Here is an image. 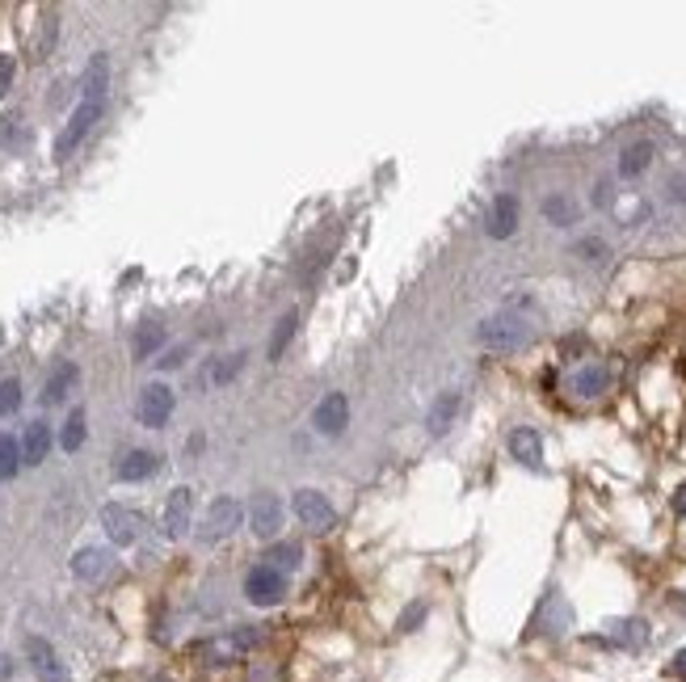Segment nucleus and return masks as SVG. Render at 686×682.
<instances>
[{"mask_svg":"<svg viewBox=\"0 0 686 682\" xmlns=\"http://www.w3.org/2000/svg\"><path fill=\"white\" fill-rule=\"evenodd\" d=\"M535 341V325L527 312H514V308H501L493 316H484L476 325V346L480 350H493V354H514V350H527Z\"/></svg>","mask_w":686,"mask_h":682,"instance_id":"1","label":"nucleus"},{"mask_svg":"<svg viewBox=\"0 0 686 682\" xmlns=\"http://www.w3.org/2000/svg\"><path fill=\"white\" fill-rule=\"evenodd\" d=\"M261 645V628H232L224 636H211V640H198L194 657H203L207 666H232V661L249 657Z\"/></svg>","mask_w":686,"mask_h":682,"instance_id":"2","label":"nucleus"},{"mask_svg":"<svg viewBox=\"0 0 686 682\" xmlns=\"http://www.w3.org/2000/svg\"><path fill=\"white\" fill-rule=\"evenodd\" d=\"M102 114H106V102H80V106L72 110V118L64 123V131L55 135V160H68L80 144H85V135L93 131V123H97Z\"/></svg>","mask_w":686,"mask_h":682,"instance_id":"3","label":"nucleus"},{"mask_svg":"<svg viewBox=\"0 0 686 682\" xmlns=\"http://www.w3.org/2000/svg\"><path fill=\"white\" fill-rule=\"evenodd\" d=\"M287 590H291L287 573H278L270 565H253L245 573V598H249L253 607H278L282 598H287Z\"/></svg>","mask_w":686,"mask_h":682,"instance_id":"4","label":"nucleus"},{"mask_svg":"<svg viewBox=\"0 0 686 682\" xmlns=\"http://www.w3.org/2000/svg\"><path fill=\"white\" fill-rule=\"evenodd\" d=\"M240 523H245V510H240V501L236 497H215L211 506H207L203 527H198V539H203V544H219V539H228Z\"/></svg>","mask_w":686,"mask_h":682,"instance_id":"5","label":"nucleus"},{"mask_svg":"<svg viewBox=\"0 0 686 682\" xmlns=\"http://www.w3.org/2000/svg\"><path fill=\"white\" fill-rule=\"evenodd\" d=\"M26 661H30V670H34L38 682H72L68 661L59 657L55 645L43 640V636H26Z\"/></svg>","mask_w":686,"mask_h":682,"instance_id":"6","label":"nucleus"},{"mask_svg":"<svg viewBox=\"0 0 686 682\" xmlns=\"http://www.w3.org/2000/svg\"><path fill=\"white\" fill-rule=\"evenodd\" d=\"M173 409H177V396H173L169 384H148L135 400V417H139V426H148V430L165 426V421L173 417Z\"/></svg>","mask_w":686,"mask_h":682,"instance_id":"7","label":"nucleus"},{"mask_svg":"<svg viewBox=\"0 0 686 682\" xmlns=\"http://www.w3.org/2000/svg\"><path fill=\"white\" fill-rule=\"evenodd\" d=\"M102 531L110 535V544L131 548L135 539L144 535V514L131 510V506H118V501H110V506H102Z\"/></svg>","mask_w":686,"mask_h":682,"instance_id":"8","label":"nucleus"},{"mask_svg":"<svg viewBox=\"0 0 686 682\" xmlns=\"http://www.w3.org/2000/svg\"><path fill=\"white\" fill-rule=\"evenodd\" d=\"M291 510H295V518L308 531H329V527H337V510L329 506V497L320 493V489H299L291 497Z\"/></svg>","mask_w":686,"mask_h":682,"instance_id":"9","label":"nucleus"},{"mask_svg":"<svg viewBox=\"0 0 686 682\" xmlns=\"http://www.w3.org/2000/svg\"><path fill=\"white\" fill-rule=\"evenodd\" d=\"M569 628H573V607H569V598H564L560 590H552V594L539 603V611H535V619H531V632H539V636H564Z\"/></svg>","mask_w":686,"mask_h":682,"instance_id":"10","label":"nucleus"},{"mask_svg":"<svg viewBox=\"0 0 686 682\" xmlns=\"http://www.w3.org/2000/svg\"><path fill=\"white\" fill-rule=\"evenodd\" d=\"M282 518H287V506H282L278 493H257L249 506V531L257 539H274L282 531Z\"/></svg>","mask_w":686,"mask_h":682,"instance_id":"11","label":"nucleus"},{"mask_svg":"<svg viewBox=\"0 0 686 682\" xmlns=\"http://www.w3.org/2000/svg\"><path fill=\"white\" fill-rule=\"evenodd\" d=\"M312 426H316V434H325V438L346 434V426H350V400H346V392H329L325 400H320L316 413H312Z\"/></svg>","mask_w":686,"mask_h":682,"instance_id":"12","label":"nucleus"},{"mask_svg":"<svg viewBox=\"0 0 686 682\" xmlns=\"http://www.w3.org/2000/svg\"><path fill=\"white\" fill-rule=\"evenodd\" d=\"M190 523H194V489L177 485L169 493V501H165V531H169V539L190 535Z\"/></svg>","mask_w":686,"mask_h":682,"instance_id":"13","label":"nucleus"},{"mask_svg":"<svg viewBox=\"0 0 686 682\" xmlns=\"http://www.w3.org/2000/svg\"><path fill=\"white\" fill-rule=\"evenodd\" d=\"M484 232H489L493 240H506L518 232V198L514 194H497L489 215H484Z\"/></svg>","mask_w":686,"mask_h":682,"instance_id":"14","label":"nucleus"},{"mask_svg":"<svg viewBox=\"0 0 686 682\" xmlns=\"http://www.w3.org/2000/svg\"><path fill=\"white\" fill-rule=\"evenodd\" d=\"M607 388H611V371H607V363H585V367H577L573 379H569V392H573L577 400H598Z\"/></svg>","mask_w":686,"mask_h":682,"instance_id":"15","label":"nucleus"},{"mask_svg":"<svg viewBox=\"0 0 686 682\" xmlns=\"http://www.w3.org/2000/svg\"><path fill=\"white\" fill-rule=\"evenodd\" d=\"M602 636H607V645H615V649L640 653L644 645H649V624H644V619H611Z\"/></svg>","mask_w":686,"mask_h":682,"instance_id":"16","label":"nucleus"},{"mask_svg":"<svg viewBox=\"0 0 686 682\" xmlns=\"http://www.w3.org/2000/svg\"><path fill=\"white\" fill-rule=\"evenodd\" d=\"M106 573H110V548H102V544L76 548V556H72V577L76 581H102Z\"/></svg>","mask_w":686,"mask_h":682,"instance_id":"17","label":"nucleus"},{"mask_svg":"<svg viewBox=\"0 0 686 682\" xmlns=\"http://www.w3.org/2000/svg\"><path fill=\"white\" fill-rule=\"evenodd\" d=\"M51 443H55V434H51L47 421H30L26 434H22V443H17V447H22V464L26 468H38L51 455Z\"/></svg>","mask_w":686,"mask_h":682,"instance_id":"18","label":"nucleus"},{"mask_svg":"<svg viewBox=\"0 0 686 682\" xmlns=\"http://www.w3.org/2000/svg\"><path fill=\"white\" fill-rule=\"evenodd\" d=\"M76 384H80V371H76V363H55L51 367V375H47V384H43V405H64V400L76 392Z\"/></svg>","mask_w":686,"mask_h":682,"instance_id":"19","label":"nucleus"},{"mask_svg":"<svg viewBox=\"0 0 686 682\" xmlns=\"http://www.w3.org/2000/svg\"><path fill=\"white\" fill-rule=\"evenodd\" d=\"M459 409H463V396H459L455 388L438 392V400H434V405H430V413H426V430H430L434 438H442V434H447V430L455 426Z\"/></svg>","mask_w":686,"mask_h":682,"instance_id":"20","label":"nucleus"},{"mask_svg":"<svg viewBox=\"0 0 686 682\" xmlns=\"http://www.w3.org/2000/svg\"><path fill=\"white\" fill-rule=\"evenodd\" d=\"M510 455L518 459V464H527V468H539L543 464V438L535 426H518L510 430Z\"/></svg>","mask_w":686,"mask_h":682,"instance_id":"21","label":"nucleus"},{"mask_svg":"<svg viewBox=\"0 0 686 682\" xmlns=\"http://www.w3.org/2000/svg\"><path fill=\"white\" fill-rule=\"evenodd\" d=\"M106 89H110V59L93 55L85 80H80V102H106Z\"/></svg>","mask_w":686,"mask_h":682,"instance_id":"22","label":"nucleus"},{"mask_svg":"<svg viewBox=\"0 0 686 682\" xmlns=\"http://www.w3.org/2000/svg\"><path fill=\"white\" fill-rule=\"evenodd\" d=\"M653 144L649 139H640V144H628L623 148V156H619V177H628V182H636V177H644L649 173V165H653Z\"/></svg>","mask_w":686,"mask_h":682,"instance_id":"23","label":"nucleus"},{"mask_svg":"<svg viewBox=\"0 0 686 682\" xmlns=\"http://www.w3.org/2000/svg\"><path fill=\"white\" fill-rule=\"evenodd\" d=\"M165 346V325L160 320H144V325L135 329L131 337V354H135V363H148V358Z\"/></svg>","mask_w":686,"mask_h":682,"instance_id":"24","label":"nucleus"},{"mask_svg":"<svg viewBox=\"0 0 686 682\" xmlns=\"http://www.w3.org/2000/svg\"><path fill=\"white\" fill-rule=\"evenodd\" d=\"M156 468H160V455H152V451H127L123 459H118L114 476L118 480H148Z\"/></svg>","mask_w":686,"mask_h":682,"instance_id":"25","label":"nucleus"},{"mask_svg":"<svg viewBox=\"0 0 686 682\" xmlns=\"http://www.w3.org/2000/svg\"><path fill=\"white\" fill-rule=\"evenodd\" d=\"M543 215H548V224L569 228V224H577V203L569 194H548L543 198Z\"/></svg>","mask_w":686,"mask_h":682,"instance_id":"26","label":"nucleus"},{"mask_svg":"<svg viewBox=\"0 0 686 682\" xmlns=\"http://www.w3.org/2000/svg\"><path fill=\"white\" fill-rule=\"evenodd\" d=\"M85 434H89V426H85V409H72L68 421H64V430H59V447H64L68 455H76L80 447H85Z\"/></svg>","mask_w":686,"mask_h":682,"instance_id":"27","label":"nucleus"},{"mask_svg":"<svg viewBox=\"0 0 686 682\" xmlns=\"http://www.w3.org/2000/svg\"><path fill=\"white\" fill-rule=\"evenodd\" d=\"M295 325H299V316H295V312H287V316H282L278 325H274V333H270V346H266V358H270V363H278V358L287 354L291 337H295Z\"/></svg>","mask_w":686,"mask_h":682,"instance_id":"28","label":"nucleus"},{"mask_svg":"<svg viewBox=\"0 0 686 682\" xmlns=\"http://www.w3.org/2000/svg\"><path fill=\"white\" fill-rule=\"evenodd\" d=\"M299 560H304V548H299V544H274L261 565H270V569H278V573H295Z\"/></svg>","mask_w":686,"mask_h":682,"instance_id":"29","label":"nucleus"},{"mask_svg":"<svg viewBox=\"0 0 686 682\" xmlns=\"http://www.w3.org/2000/svg\"><path fill=\"white\" fill-rule=\"evenodd\" d=\"M22 472V447H17V438L0 434V480H13Z\"/></svg>","mask_w":686,"mask_h":682,"instance_id":"30","label":"nucleus"},{"mask_svg":"<svg viewBox=\"0 0 686 682\" xmlns=\"http://www.w3.org/2000/svg\"><path fill=\"white\" fill-rule=\"evenodd\" d=\"M22 409V379H0V417Z\"/></svg>","mask_w":686,"mask_h":682,"instance_id":"31","label":"nucleus"},{"mask_svg":"<svg viewBox=\"0 0 686 682\" xmlns=\"http://www.w3.org/2000/svg\"><path fill=\"white\" fill-rule=\"evenodd\" d=\"M245 358H249V354H232L228 363H215V367L207 371V384H211V388H215V384H228V379H232L240 367H245Z\"/></svg>","mask_w":686,"mask_h":682,"instance_id":"32","label":"nucleus"},{"mask_svg":"<svg viewBox=\"0 0 686 682\" xmlns=\"http://www.w3.org/2000/svg\"><path fill=\"white\" fill-rule=\"evenodd\" d=\"M426 615H430L426 603H413V607H405V615L396 619V628H400V632H417L421 624H426Z\"/></svg>","mask_w":686,"mask_h":682,"instance_id":"33","label":"nucleus"},{"mask_svg":"<svg viewBox=\"0 0 686 682\" xmlns=\"http://www.w3.org/2000/svg\"><path fill=\"white\" fill-rule=\"evenodd\" d=\"M573 253L585 257V262H602V257H607V245H602L598 236H585V240H577V245H573Z\"/></svg>","mask_w":686,"mask_h":682,"instance_id":"34","label":"nucleus"},{"mask_svg":"<svg viewBox=\"0 0 686 682\" xmlns=\"http://www.w3.org/2000/svg\"><path fill=\"white\" fill-rule=\"evenodd\" d=\"M13 76H17V64H13V55L0 51V97H5L13 89Z\"/></svg>","mask_w":686,"mask_h":682,"instance_id":"35","label":"nucleus"},{"mask_svg":"<svg viewBox=\"0 0 686 682\" xmlns=\"http://www.w3.org/2000/svg\"><path fill=\"white\" fill-rule=\"evenodd\" d=\"M181 363H186V346H173V350H165V354L156 358V367H160V371H177Z\"/></svg>","mask_w":686,"mask_h":682,"instance_id":"36","label":"nucleus"},{"mask_svg":"<svg viewBox=\"0 0 686 682\" xmlns=\"http://www.w3.org/2000/svg\"><path fill=\"white\" fill-rule=\"evenodd\" d=\"M665 194H670V203L686 207V173H674V177H670V186H665Z\"/></svg>","mask_w":686,"mask_h":682,"instance_id":"37","label":"nucleus"},{"mask_svg":"<svg viewBox=\"0 0 686 682\" xmlns=\"http://www.w3.org/2000/svg\"><path fill=\"white\" fill-rule=\"evenodd\" d=\"M55 13H47V26H43V34H38V55H47L51 51V43H55Z\"/></svg>","mask_w":686,"mask_h":682,"instance_id":"38","label":"nucleus"},{"mask_svg":"<svg viewBox=\"0 0 686 682\" xmlns=\"http://www.w3.org/2000/svg\"><path fill=\"white\" fill-rule=\"evenodd\" d=\"M611 203H615L611 182H598V186H594V207H611Z\"/></svg>","mask_w":686,"mask_h":682,"instance_id":"39","label":"nucleus"},{"mask_svg":"<svg viewBox=\"0 0 686 682\" xmlns=\"http://www.w3.org/2000/svg\"><path fill=\"white\" fill-rule=\"evenodd\" d=\"M13 674H17V661L9 653H0V682H9Z\"/></svg>","mask_w":686,"mask_h":682,"instance_id":"40","label":"nucleus"},{"mask_svg":"<svg viewBox=\"0 0 686 682\" xmlns=\"http://www.w3.org/2000/svg\"><path fill=\"white\" fill-rule=\"evenodd\" d=\"M670 670H674V674H678V678L686 682V649H678V653H674V661H670Z\"/></svg>","mask_w":686,"mask_h":682,"instance_id":"41","label":"nucleus"},{"mask_svg":"<svg viewBox=\"0 0 686 682\" xmlns=\"http://www.w3.org/2000/svg\"><path fill=\"white\" fill-rule=\"evenodd\" d=\"M674 514H686V489H678V497H674Z\"/></svg>","mask_w":686,"mask_h":682,"instance_id":"42","label":"nucleus"},{"mask_svg":"<svg viewBox=\"0 0 686 682\" xmlns=\"http://www.w3.org/2000/svg\"><path fill=\"white\" fill-rule=\"evenodd\" d=\"M156 682H165V678H156Z\"/></svg>","mask_w":686,"mask_h":682,"instance_id":"43","label":"nucleus"}]
</instances>
